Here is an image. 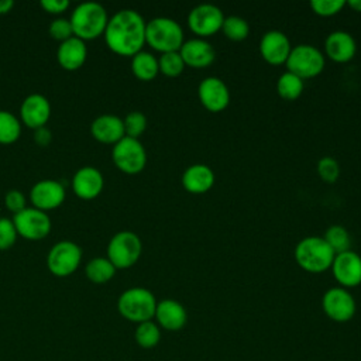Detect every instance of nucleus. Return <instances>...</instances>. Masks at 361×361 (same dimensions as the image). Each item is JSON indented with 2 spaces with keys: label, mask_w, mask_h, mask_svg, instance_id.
I'll use <instances>...</instances> for the list:
<instances>
[{
  "label": "nucleus",
  "mask_w": 361,
  "mask_h": 361,
  "mask_svg": "<svg viewBox=\"0 0 361 361\" xmlns=\"http://www.w3.org/2000/svg\"><path fill=\"white\" fill-rule=\"evenodd\" d=\"M145 20L131 8L114 13L106 25L104 41L110 51L121 56H134L145 45Z\"/></svg>",
  "instance_id": "1"
},
{
  "label": "nucleus",
  "mask_w": 361,
  "mask_h": 361,
  "mask_svg": "<svg viewBox=\"0 0 361 361\" xmlns=\"http://www.w3.org/2000/svg\"><path fill=\"white\" fill-rule=\"evenodd\" d=\"M69 21L73 37L86 41L94 39L104 34L109 16L100 3L83 1L73 8Z\"/></svg>",
  "instance_id": "2"
},
{
  "label": "nucleus",
  "mask_w": 361,
  "mask_h": 361,
  "mask_svg": "<svg viewBox=\"0 0 361 361\" xmlns=\"http://www.w3.org/2000/svg\"><path fill=\"white\" fill-rule=\"evenodd\" d=\"M334 255L324 238L319 235L302 238L293 251L296 264L309 274H322L330 269Z\"/></svg>",
  "instance_id": "3"
},
{
  "label": "nucleus",
  "mask_w": 361,
  "mask_h": 361,
  "mask_svg": "<svg viewBox=\"0 0 361 361\" xmlns=\"http://www.w3.org/2000/svg\"><path fill=\"white\" fill-rule=\"evenodd\" d=\"M154 293L142 286H133L121 292L117 299V310L128 322L142 323L154 319L157 309Z\"/></svg>",
  "instance_id": "4"
},
{
  "label": "nucleus",
  "mask_w": 361,
  "mask_h": 361,
  "mask_svg": "<svg viewBox=\"0 0 361 361\" xmlns=\"http://www.w3.org/2000/svg\"><path fill=\"white\" fill-rule=\"evenodd\" d=\"M183 42V30L173 18L155 17L145 25V44L161 54L176 52Z\"/></svg>",
  "instance_id": "5"
},
{
  "label": "nucleus",
  "mask_w": 361,
  "mask_h": 361,
  "mask_svg": "<svg viewBox=\"0 0 361 361\" xmlns=\"http://www.w3.org/2000/svg\"><path fill=\"white\" fill-rule=\"evenodd\" d=\"M142 252L141 238L130 230L116 233L107 244V258L116 269H126L137 264Z\"/></svg>",
  "instance_id": "6"
},
{
  "label": "nucleus",
  "mask_w": 361,
  "mask_h": 361,
  "mask_svg": "<svg viewBox=\"0 0 361 361\" xmlns=\"http://www.w3.org/2000/svg\"><path fill=\"white\" fill-rule=\"evenodd\" d=\"M324 55L322 51L309 44H300L290 49L285 62L286 71L299 76L300 79H312L320 75L324 69Z\"/></svg>",
  "instance_id": "7"
},
{
  "label": "nucleus",
  "mask_w": 361,
  "mask_h": 361,
  "mask_svg": "<svg viewBox=\"0 0 361 361\" xmlns=\"http://www.w3.org/2000/svg\"><path fill=\"white\" fill-rule=\"evenodd\" d=\"M111 159L121 172L135 175L145 168L147 151L140 140L123 137L113 145Z\"/></svg>",
  "instance_id": "8"
},
{
  "label": "nucleus",
  "mask_w": 361,
  "mask_h": 361,
  "mask_svg": "<svg viewBox=\"0 0 361 361\" xmlns=\"http://www.w3.org/2000/svg\"><path fill=\"white\" fill-rule=\"evenodd\" d=\"M82 248L68 240L58 241L54 244L47 255V267L55 276L65 278L72 275L80 265Z\"/></svg>",
  "instance_id": "9"
},
{
  "label": "nucleus",
  "mask_w": 361,
  "mask_h": 361,
  "mask_svg": "<svg viewBox=\"0 0 361 361\" xmlns=\"http://www.w3.org/2000/svg\"><path fill=\"white\" fill-rule=\"evenodd\" d=\"M322 309L330 320L336 323H345L354 317L357 305L348 289L333 286L323 293Z\"/></svg>",
  "instance_id": "10"
},
{
  "label": "nucleus",
  "mask_w": 361,
  "mask_h": 361,
  "mask_svg": "<svg viewBox=\"0 0 361 361\" xmlns=\"http://www.w3.org/2000/svg\"><path fill=\"white\" fill-rule=\"evenodd\" d=\"M224 21L223 11L214 4H199L195 6L188 14V27L189 30L197 35V38H207L219 31H221V25Z\"/></svg>",
  "instance_id": "11"
},
{
  "label": "nucleus",
  "mask_w": 361,
  "mask_h": 361,
  "mask_svg": "<svg viewBox=\"0 0 361 361\" xmlns=\"http://www.w3.org/2000/svg\"><path fill=\"white\" fill-rule=\"evenodd\" d=\"M13 223L18 235L25 240L38 241L45 238L51 231V219L47 212L35 207H25L13 216Z\"/></svg>",
  "instance_id": "12"
},
{
  "label": "nucleus",
  "mask_w": 361,
  "mask_h": 361,
  "mask_svg": "<svg viewBox=\"0 0 361 361\" xmlns=\"http://www.w3.org/2000/svg\"><path fill=\"white\" fill-rule=\"evenodd\" d=\"M197 97L206 110L220 113L230 103V90L220 78L207 76L197 86Z\"/></svg>",
  "instance_id": "13"
},
{
  "label": "nucleus",
  "mask_w": 361,
  "mask_h": 361,
  "mask_svg": "<svg viewBox=\"0 0 361 361\" xmlns=\"http://www.w3.org/2000/svg\"><path fill=\"white\" fill-rule=\"evenodd\" d=\"M330 268L341 288L348 289L361 283V257L353 250L336 254Z\"/></svg>",
  "instance_id": "14"
},
{
  "label": "nucleus",
  "mask_w": 361,
  "mask_h": 361,
  "mask_svg": "<svg viewBox=\"0 0 361 361\" xmlns=\"http://www.w3.org/2000/svg\"><path fill=\"white\" fill-rule=\"evenodd\" d=\"M65 188L55 179H41L30 190V200L32 207L42 212L59 207L65 200Z\"/></svg>",
  "instance_id": "15"
},
{
  "label": "nucleus",
  "mask_w": 361,
  "mask_h": 361,
  "mask_svg": "<svg viewBox=\"0 0 361 361\" xmlns=\"http://www.w3.org/2000/svg\"><path fill=\"white\" fill-rule=\"evenodd\" d=\"M292 45L286 34L278 30L267 31L259 39V55L269 65H282L290 54Z\"/></svg>",
  "instance_id": "16"
},
{
  "label": "nucleus",
  "mask_w": 361,
  "mask_h": 361,
  "mask_svg": "<svg viewBox=\"0 0 361 361\" xmlns=\"http://www.w3.org/2000/svg\"><path fill=\"white\" fill-rule=\"evenodd\" d=\"M51 116L49 100L41 93L28 94L20 106V118L23 124L35 130L44 127Z\"/></svg>",
  "instance_id": "17"
},
{
  "label": "nucleus",
  "mask_w": 361,
  "mask_h": 361,
  "mask_svg": "<svg viewBox=\"0 0 361 361\" xmlns=\"http://www.w3.org/2000/svg\"><path fill=\"white\" fill-rule=\"evenodd\" d=\"M155 323L166 331H179L188 323V312L185 306L175 299H162L157 303Z\"/></svg>",
  "instance_id": "18"
},
{
  "label": "nucleus",
  "mask_w": 361,
  "mask_h": 361,
  "mask_svg": "<svg viewBox=\"0 0 361 361\" xmlns=\"http://www.w3.org/2000/svg\"><path fill=\"white\" fill-rule=\"evenodd\" d=\"M179 54L185 66L193 69H203L214 62L216 51L210 42L203 38H192L182 44Z\"/></svg>",
  "instance_id": "19"
},
{
  "label": "nucleus",
  "mask_w": 361,
  "mask_h": 361,
  "mask_svg": "<svg viewBox=\"0 0 361 361\" xmlns=\"http://www.w3.org/2000/svg\"><path fill=\"white\" fill-rule=\"evenodd\" d=\"M104 186V178L102 172L94 166L79 168L72 178L73 193L85 200L97 197Z\"/></svg>",
  "instance_id": "20"
},
{
  "label": "nucleus",
  "mask_w": 361,
  "mask_h": 361,
  "mask_svg": "<svg viewBox=\"0 0 361 361\" xmlns=\"http://www.w3.org/2000/svg\"><path fill=\"white\" fill-rule=\"evenodd\" d=\"M357 52V42L347 31H333L324 41L326 56L337 63H345L354 58Z\"/></svg>",
  "instance_id": "21"
},
{
  "label": "nucleus",
  "mask_w": 361,
  "mask_h": 361,
  "mask_svg": "<svg viewBox=\"0 0 361 361\" xmlns=\"http://www.w3.org/2000/svg\"><path fill=\"white\" fill-rule=\"evenodd\" d=\"M214 172L206 164H193L188 166L180 178L182 186L192 195H203L214 185Z\"/></svg>",
  "instance_id": "22"
},
{
  "label": "nucleus",
  "mask_w": 361,
  "mask_h": 361,
  "mask_svg": "<svg viewBox=\"0 0 361 361\" xmlns=\"http://www.w3.org/2000/svg\"><path fill=\"white\" fill-rule=\"evenodd\" d=\"M90 133L99 142L113 145L126 137L123 118L116 114L97 116L90 124Z\"/></svg>",
  "instance_id": "23"
},
{
  "label": "nucleus",
  "mask_w": 361,
  "mask_h": 361,
  "mask_svg": "<svg viewBox=\"0 0 361 361\" xmlns=\"http://www.w3.org/2000/svg\"><path fill=\"white\" fill-rule=\"evenodd\" d=\"M87 56V48L85 41L71 37L59 44L56 49V59L59 65L66 71H76L82 68Z\"/></svg>",
  "instance_id": "24"
},
{
  "label": "nucleus",
  "mask_w": 361,
  "mask_h": 361,
  "mask_svg": "<svg viewBox=\"0 0 361 361\" xmlns=\"http://www.w3.org/2000/svg\"><path fill=\"white\" fill-rule=\"evenodd\" d=\"M131 72L138 80L149 82L159 73L158 59L151 52L140 51L131 56Z\"/></svg>",
  "instance_id": "25"
},
{
  "label": "nucleus",
  "mask_w": 361,
  "mask_h": 361,
  "mask_svg": "<svg viewBox=\"0 0 361 361\" xmlns=\"http://www.w3.org/2000/svg\"><path fill=\"white\" fill-rule=\"evenodd\" d=\"M116 267L107 257H94L85 267L86 278L93 283H106L116 275Z\"/></svg>",
  "instance_id": "26"
},
{
  "label": "nucleus",
  "mask_w": 361,
  "mask_h": 361,
  "mask_svg": "<svg viewBox=\"0 0 361 361\" xmlns=\"http://www.w3.org/2000/svg\"><path fill=\"white\" fill-rule=\"evenodd\" d=\"M305 89V82L292 72H283L276 80V93L286 102H293L300 97Z\"/></svg>",
  "instance_id": "27"
},
{
  "label": "nucleus",
  "mask_w": 361,
  "mask_h": 361,
  "mask_svg": "<svg viewBox=\"0 0 361 361\" xmlns=\"http://www.w3.org/2000/svg\"><path fill=\"white\" fill-rule=\"evenodd\" d=\"M134 338L141 348L151 350L161 341V327L154 320L138 323L134 331Z\"/></svg>",
  "instance_id": "28"
},
{
  "label": "nucleus",
  "mask_w": 361,
  "mask_h": 361,
  "mask_svg": "<svg viewBox=\"0 0 361 361\" xmlns=\"http://www.w3.org/2000/svg\"><path fill=\"white\" fill-rule=\"evenodd\" d=\"M21 121L10 111L0 110V144H13L20 138Z\"/></svg>",
  "instance_id": "29"
},
{
  "label": "nucleus",
  "mask_w": 361,
  "mask_h": 361,
  "mask_svg": "<svg viewBox=\"0 0 361 361\" xmlns=\"http://www.w3.org/2000/svg\"><path fill=\"white\" fill-rule=\"evenodd\" d=\"M324 241L327 243V245L331 248V251L334 254H340V252H344V251H348L351 250V238H350V234L348 231L340 226V224H334V226H330L324 235H323Z\"/></svg>",
  "instance_id": "30"
},
{
  "label": "nucleus",
  "mask_w": 361,
  "mask_h": 361,
  "mask_svg": "<svg viewBox=\"0 0 361 361\" xmlns=\"http://www.w3.org/2000/svg\"><path fill=\"white\" fill-rule=\"evenodd\" d=\"M221 32L230 41H235V42L244 41L250 34V25L243 17L228 16V17H224Z\"/></svg>",
  "instance_id": "31"
},
{
  "label": "nucleus",
  "mask_w": 361,
  "mask_h": 361,
  "mask_svg": "<svg viewBox=\"0 0 361 361\" xmlns=\"http://www.w3.org/2000/svg\"><path fill=\"white\" fill-rule=\"evenodd\" d=\"M158 68L164 76L176 78L183 72L185 62H183L179 51L166 52V54H161V56L158 58Z\"/></svg>",
  "instance_id": "32"
},
{
  "label": "nucleus",
  "mask_w": 361,
  "mask_h": 361,
  "mask_svg": "<svg viewBox=\"0 0 361 361\" xmlns=\"http://www.w3.org/2000/svg\"><path fill=\"white\" fill-rule=\"evenodd\" d=\"M124 134L130 138H137L142 135V133L147 128V117L141 111H130L124 118Z\"/></svg>",
  "instance_id": "33"
},
{
  "label": "nucleus",
  "mask_w": 361,
  "mask_h": 361,
  "mask_svg": "<svg viewBox=\"0 0 361 361\" xmlns=\"http://www.w3.org/2000/svg\"><path fill=\"white\" fill-rule=\"evenodd\" d=\"M317 173L326 183H334L340 176V165L331 157H323L317 161L316 165Z\"/></svg>",
  "instance_id": "34"
},
{
  "label": "nucleus",
  "mask_w": 361,
  "mask_h": 361,
  "mask_svg": "<svg viewBox=\"0 0 361 361\" xmlns=\"http://www.w3.org/2000/svg\"><path fill=\"white\" fill-rule=\"evenodd\" d=\"M345 6L343 0H312L310 8L320 17H331L338 14Z\"/></svg>",
  "instance_id": "35"
},
{
  "label": "nucleus",
  "mask_w": 361,
  "mask_h": 361,
  "mask_svg": "<svg viewBox=\"0 0 361 361\" xmlns=\"http://www.w3.org/2000/svg\"><path fill=\"white\" fill-rule=\"evenodd\" d=\"M48 31H49V35L59 42H63L71 37H73L71 21L69 18H63V17H56L55 20H52Z\"/></svg>",
  "instance_id": "36"
},
{
  "label": "nucleus",
  "mask_w": 361,
  "mask_h": 361,
  "mask_svg": "<svg viewBox=\"0 0 361 361\" xmlns=\"http://www.w3.org/2000/svg\"><path fill=\"white\" fill-rule=\"evenodd\" d=\"M17 230L11 219L0 217V250H8L14 245L17 240Z\"/></svg>",
  "instance_id": "37"
},
{
  "label": "nucleus",
  "mask_w": 361,
  "mask_h": 361,
  "mask_svg": "<svg viewBox=\"0 0 361 361\" xmlns=\"http://www.w3.org/2000/svg\"><path fill=\"white\" fill-rule=\"evenodd\" d=\"M4 203H6V207L10 212H13L14 214L27 207L25 206V196L18 189H10L4 196Z\"/></svg>",
  "instance_id": "38"
},
{
  "label": "nucleus",
  "mask_w": 361,
  "mask_h": 361,
  "mask_svg": "<svg viewBox=\"0 0 361 361\" xmlns=\"http://www.w3.org/2000/svg\"><path fill=\"white\" fill-rule=\"evenodd\" d=\"M41 7L51 14H61L69 7L68 0H41Z\"/></svg>",
  "instance_id": "39"
},
{
  "label": "nucleus",
  "mask_w": 361,
  "mask_h": 361,
  "mask_svg": "<svg viewBox=\"0 0 361 361\" xmlns=\"http://www.w3.org/2000/svg\"><path fill=\"white\" fill-rule=\"evenodd\" d=\"M51 140H52V134H51L49 128H47V126L34 130V141H35V144H38L39 147H47V145H49Z\"/></svg>",
  "instance_id": "40"
},
{
  "label": "nucleus",
  "mask_w": 361,
  "mask_h": 361,
  "mask_svg": "<svg viewBox=\"0 0 361 361\" xmlns=\"http://www.w3.org/2000/svg\"><path fill=\"white\" fill-rule=\"evenodd\" d=\"M14 6L13 0H1L0 1V14H7Z\"/></svg>",
  "instance_id": "41"
},
{
  "label": "nucleus",
  "mask_w": 361,
  "mask_h": 361,
  "mask_svg": "<svg viewBox=\"0 0 361 361\" xmlns=\"http://www.w3.org/2000/svg\"><path fill=\"white\" fill-rule=\"evenodd\" d=\"M345 6H348L351 10L357 11V13H361V0H350V1H345Z\"/></svg>",
  "instance_id": "42"
}]
</instances>
